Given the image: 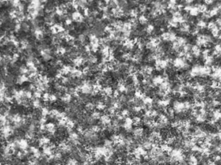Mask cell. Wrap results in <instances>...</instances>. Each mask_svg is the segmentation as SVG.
Returning a JSON list of instances; mask_svg holds the SVG:
<instances>
[{
	"label": "cell",
	"instance_id": "obj_1",
	"mask_svg": "<svg viewBox=\"0 0 221 165\" xmlns=\"http://www.w3.org/2000/svg\"><path fill=\"white\" fill-rule=\"evenodd\" d=\"M213 37L207 34H199L196 37L195 43L198 47H204L208 48L213 43Z\"/></svg>",
	"mask_w": 221,
	"mask_h": 165
},
{
	"label": "cell",
	"instance_id": "obj_2",
	"mask_svg": "<svg viewBox=\"0 0 221 165\" xmlns=\"http://www.w3.org/2000/svg\"><path fill=\"white\" fill-rule=\"evenodd\" d=\"M172 66L173 68L175 70H177V71H184V70L189 68V64L184 58L176 57V58L173 59Z\"/></svg>",
	"mask_w": 221,
	"mask_h": 165
},
{
	"label": "cell",
	"instance_id": "obj_3",
	"mask_svg": "<svg viewBox=\"0 0 221 165\" xmlns=\"http://www.w3.org/2000/svg\"><path fill=\"white\" fill-rule=\"evenodd\" d=\"M208 134V133L206 130L198 126H197L196 127H195L193 129V132L191 133L193 137L196 138L199 141L203 140V139H204L206 138Z\"/></svg>",
	"mask_w": 221,
	"mask_h": 165
},
{
	"label": "cell",
	"instance_id": "obj_4",
	"mask_svg": "<svg viewBox=\"0 0 221 165\" xmlns=\"http://www.w3.org/2000/svg\"><path fill=\"white\" fill-rule=\"evenodd\" d=\"M173 109L175 113L178 114H186V113H187L185 110L184 101L179 100L174 101L173 103Z\"/></svg>",
	"mask_w": 221,
	"mask_h": 165
},
{
	"label": "cell",
	"instance_id": "obj_5",
	"mask_svg": "<svg viewBox=\"0 0 221 165\" xmlns=\"http://www.w3.org/2000/svg\"><path fill=\"white\" fill-rule=\"evenodd\" d=\"M212 73L211 77L214 80H219L221 82V66L218 65H213L211 66Z\"/></svg>",
	"mask_w": 221,
	"mask_h": 165
},
{
	"label": "cell",
	"instance_id": "obj_6",
	"mask_svg": "<svg viewBox=\"0 0 221 165\" xmlns=\"http://www.w3.org/2000/svg\"><path fill=\"white\" fill-rule=\"evenodd\" d=\"M200 67L201 65L198 64V63H195V64L193 65L188 73V78H195L197 77H200Z\"/></svg>",
	"mask_w": 221,
	"mask_h": 165
},
{
	"label": "cell",
	"instance_id": "obj_7",
	"mask_svg": "<svg viewBox=\"0 0 221 165\" xmlns=\"http://www.w3.org/2000/svg\"><path fill=\"white\" fill-rule=\"evenodd\" d=\"M71 19L72 21H74L75 22H76V23H84L85 21V18L83 14H82L81 12L78 11H74L71 14Z\"/></svg>",
	"mask_w": 221,
	"mask_h": 165
},
{
	"label": "cell",
	"instance_id": "obj_8",
	"mask_svg": "<svg viewBox=\"0 0 221 165\" xmlns=\"http://www.w3.org/2000/svg\"><path fill=\"white\" fill-rule=\"evenodd\" d=\"M132 135L135 139H142L144 137V128L141 126H137L132 130Z\"/></svg>",
	"mask_w": 221,
	"mask_h": 165
},
{
	"label": "cell",
	"instance_id": "obj_9",
	"mask_svg": "<svg viewBox=\"0 0 221 165\" xmlns=\"http://www.w3.org/2000/svg\"><path fill=\"white\" fill-rule=\"evenodd\" d=\"M165 81L162 74L154 75L151 79V83L153 85V87H159L162 82Z\"/></svg>",
	"mask_w": 221,
	"mask_h": 165
},
{
	"label": "cell",
	"instance_id": "obj_10",
	"mask_svg": "<svg viewBox=\"0 0 221 165\" xmlns=\"http://www.w3.org/2000/svg\"><path fill=\"white\" fill-rule=\"evenodd\" d=\"M111 121H112L111 117L109 116V115H107V114H102L100 118V123L101 124L100 125L102 126H105L106 128L107 125H109V124L111 123Z\"/></svg>",
	"mask_w": 221,
	"mask_h": 165
},
{
	"label": "cell",
	"instance_id": "obj_11",
	"mask_svg": "<svg viewBox=\"0 0 221 165\" xmlns=\"http://www.w3.org/2000/svg\"><path fill=\"white\" fill-rule=\"evenodd\" d=\"M191 25L189 22H186V23H182L179 26V32L183 34H190L191 32Z\"/></svg>",
	"mask_w": 221,
	"mask_h": 165
},
{
	"label": "cell",
	"instance_id": "obj_12",
	"mask_svg": "<svg viewBox=\"0 0 221 165\" xmlns=\"http://www.w3.org/2000/svg\"><path fill=\"white\" fill-rule=\"evenodd\" d=\"M212 71L211 68L210 66L207 65H201L200 67V77H207V76L211 75Z\"/></svg>",
	"mask_w": 221,
	"mask_h": 165
},
{
	"label": "cell",
	"instance_id": "obj_13",
	"mask_svg": "<svg viewBox=\"0 0 221 165\" xmlns=\"http://www.w3.org/2000/svg\"><path fill=\"white\" fill-rule=\"evenodd\" d=\"M210 115L211 118L215 120L217 122L221 120V110L219 109H215L210 111Z\"/></svg>",
	"mask_w": 221,
	"mask_h": 165
},
{
	"label": "cell",
	"instance_id": "obj_14",
	"mask_svg": "<svg viewBox=\"0 0 221 165\" xmlns=\"http://www.w3.org/2000/svg\"><path fill=\"white\" fill-rule=\"evenodd\" d=\"M85 60H86V59H85L82 56H78L72 60V65H73L74 67H80V66L84 65Z\"/></svg>",
	"mask_w": 221,
	"mask_h": 165
},
{
	"label": "cell",
	"instance_id": "obj_15",
	"mask_svg": "<svg viewBox=\"0 0 221 165\" xmlns=\"http://www.w3.org/2000/svg\"><path fill=\"white\" fill-rule=\"evenodd\" d=\"M113 91H114V89L111 86H106L103 87V90L100 95L102 96L111 97L113 96Z\"/></svg>",
	"mask_w": 221,
	"mask_h": 165
},
{
	"label": "cell",
	"instance_id": "obj_16",
	"mask_svg": "<svg viewBox=\"0 0 221 165\" xmlns=\"http://www.w3.org/2000/svg\"><path fill=\"white\" fill-rule=\"evenodd\" d=\"M191 52L193 54V56L194 58H198L201 56L202 50H201L200 47H198V45H196V44H195V45H192Z\"/></svg>",
	"mask_w": 221,
	"mask_h": 165
},
{
	"label": "cell",
	"instance_id": "obj_17",
	"mask_svg": "<svg viewBox=\"0 0 221 165\" xmlns=\"http://www.w3.org/2000/svg\"><path fill=\"white\" fill-rule=\"evenodd\" d=\"M29 147L30 145L29 143V141H28L26 139L22 138L19 140V149H20V150H27V149L29 148Z\"/></svg>",
	"mask_w": 221,
	"mask_h": 165
},
{
	"label": "cell",
	"instance_id": "obj_18",
	"mask_svg": "<svg viewBox=\"0 0 221 165\" xmlns=\"http://www.w3.org/2000/svg\"><path fill=\"white\" fill-rule=\"evenodd\" d=\"M212 55L214 57H217V58H221V44L220 43H217L214 45L213 51H212Z\"/></svg>",
	"mask_w": 221,
	"mask_h": 165
},
{
	"label": "cell",
	"instance_id": "obj_19",
	"mask_svg": "<svg viewBox=\"0 0 221 165\" xmlns=\"http://www.w3.org/2000/svg\"><path fill=\"white\" fill-rule=\"evenodd\" d=\"M72 99V96L69 93H65L63 94L60 97V101L63 103L65 104H69L71 102Z\"/></svg>",
	"mask_w": 221,
	"mask_h": 165
},
{
	"label": "cell",
	"instance_id": "obj_20",
	"mask_svg": "<svg viewBox=\"0 0 221 165\" xmlns=\"http://www.w3.org/2000/svg\"><path fill=\"white\" fill-rule=\"evenodd\" d=\"M160 150L163 152L164 154H169L171 153V151L173 150V148L171 146H170L169 145H167L166 143H162L160 145Z\"/></svg>",
	"mask_w": 221,
	"mask_h": 165
},
{
	"label": "cell",
	"instance_id": "obj_21",
	"mask_svg": "<svg viewBox=\"0 0 221 165\" xmlns=\"http://www.w3.org/2000/svg\"><path fill=\"white\" fill-rule=\"evenodd\" d=\"M203 61L204 63V65H207V66H212L213 63L215 61V57L213 56V55H209L207 57H205V58H203Z\"/></svg>",
	"mask_w": 221,
	"mask_h": 165
},
{
	"label": "cell",
	"instance_id": "obj_22",
	"mask_svg": "<svg viewBox=\"0 0 221 165\" xmlns=\"http://www.w3.org/2000/svg\"><path fill=\"white\" fill-rule=\"evenodd\" d=\"M195 5L198 8V11H199L200 13L204 14V13H206V12L208 11V7L204 4L198 3V4H196Z\"/></svg>",
	"mask_w": 221,
	"mask_h": 165
},
{
	"label": "cell",
	"instance_id": "obj_23",
	"mask_svg": "<svg viewBox=\"0 0 221 165\" xmlns=\"http://www.w3.org/2000/svg\"><path fill=\"white\" fill-rule=\"evenodd\" d=\"M94 104H95V108L96 109V110L100 111V112H101V111L106 110L107 108L106 104L104 103L103 101H98Z\"/></svg>",
	"mask_w": 221,
	"mask_h": 165
},
{
	"label": "cell",
	"instance_id": "obj_24",
	"mask_svg": "<svg viewBox=\"0 0 221 165\" xmlns=\"http://www.w3.org/2000/svg\"><path fill=\"white\" fill-rule=\"evenodd\" d=\"M196 27L199 28L200 30H204L207 28V22L203 19H199L197 21Z\"/></svg>",
	"mask_w": 221,
	"mask_h": 165
},
{
	"label": "cell",
	"instance_id": "obj_25",
	"mask_svg": "<svg viewBox=\"0 0 221 165\" xmlns=\"http://www.w3.org/2000/svg\"><path fill=\"white\" fill-rule=\"evenodd\" d=\"M207 118H208L207 116H205V115H203V114L198 113L197 116L195 118V120L197 123L203 124L206 121Z\"/></svg>",
	"mask_w": 221,
	"mask_h": 165
},
{
	"label": "cell",
	"instance_id": "obj_26",
	"mask_svg": "<svg viewBox=\"0 0 221 165\" xmlns=\"http://www.w3.org/2000/svg\"><path fill=\"white\" fill-rule=\"evenodd\" d=\"M85 110L86 112H93V111L94 110V109H96L95 108V104L93 102H91V101H89V102H87L86 104H85Z\"/></svg>",
	"mask_w": 221,
	"mask_h": 165
},
{
	"label": "cell",
	"instance_id": "obj_27",
	"mask_svg": "<svg viewBox=\"0 0 221 165\" xmlns=\"http://www.w3.org/2000/svg\"><path fill=\"white\" fill-rule=\"evenodd\" d=\"M219 13H220V10L216 7L215 5L208 11V14H209L210 18L217 16Z\"/></svg>",
	"mask_w": 221,
	"mask_h": 165
},
{
	"label": "cell",
	"instance_id": "obj_28",
	"mask_svg": "<svg viewBox=\"0 0 221 165\" xmlns=\"http://www.w3.org/2000/svg\"><path fill=\"white\" fill-rule=\"evenodd\" d=\"M138 21L139 24L142 25H145L148 24L149 19L145 14H140L138 18Z\"/></svg>",
	"mask_w": 221,
	"mask_h": 165
},
{
	"label": "cell",
	"instance_id": "obj_29",
	"mask_svg": "<svg viewBox=\"0 0 221 165\" xmlns=\"http://www.w3.org/2000/svg\"><path fill=\"white\" fill-rule=\"evenodd\" d=\"M144 30L146 32V33L149 35V36H151V35L153 34V33L154 32V30H155V27H154V25L152 23H148L146 27L144 28Z\"/></svg>",
	"mask_w": 221,
	"mask_h": 165
},
{
	"label": "cell",
	"instance_id": "obj_30",
	"mask_svg": "<svg viewBox=\"0 0 221 165\" xmlns=\"http://www.w3.org/2000/svg\"><path fill=\"white\" fill-rule=\"evenodd\" d=\"M188 14L192 17H196L198 16V14H200L199 11H198V8L195 5H192V7L190 9V11L188 12Z\"/></svg>",
	"mask_w": 221,
	"mask_h": 165
},
{
	"label": "cell",
	"instance_id": "obj_31",
	"mask_svg": "<svg viewBox=\"0 0 221 165\" xmlns=\"http://www.w3.org/2000/svg\"><path fill=\"white\" fill-rule=\"evenodd\" d=\"M176 41L178 43V45H180V47H181V48L184 47L186 43H188L187 38H186V37H184V36L177 37V39H176Z\"/></svg>",
	"mask_w": 221,
	"mask_h": 165
},
{
	"label": "cell",
	"instance_id": "obj_32",
	"mask_svg": "<svg viewBox=\"0 0 221 165\" xmlns=\"http://www.w3.org/2000/svg\"><path fill=\"white\" fill-rule=\"evenodd\" d=\"M132 119L133 125L135 126H140L142 123V119L139 116H135Z\"/></svg>",
	"mask_w": 221,
	"mask_h": 165
},
{
	"label": "cell",
	"instance_id": "obj_33",
	"mask_svg": "<svg viewBox=\"0 0 221 165\" xmlns=\"http://www.w3.org/2000/svg\"><path fill=\"white\" fill-rule=\"evenodd\" d=\"M101 116H102V114H101V113H100V111L97 110H94V111H93L92 113H91L90 117H91V118H92L93 119L96 121V120H98V119H100Z\"/></svg>",
	"mask_w": 221,
	"mask_h": 165
},
{
	"label": "cell",
	"instance_id": "obj_34",
	"mask_svg": "<svg viewBox=\"0 0 221 165\" xmlns=\"http://www.w3.org/2000/svg\"><path fill=\"white\" fill-rule=\"evenodd\" d=\"M211 33L212 37L215 38H219V35L220 34V29L217 26L216 27H215L213 29L211 30Z\"/></svg>",
	"mask_w": 221,
	"mask_h": 165
},
{
	"label": "cell",
	"instance_id": "obj_35",
	"mask_svg": "<svg viewBox=\"0 0 221 165\" xmlns=\"http://www.w3.org/2000/svg\"><path fill=\"white\" fill-rule=\"evenodd\" d=\"M210 87L212 90H218L219 87V82L217 80H214V79H213V80L210 82Z\"/></svg>",
	"mask_w": 221,
	"mask_h": 165
},
{
	"label": "cell",
	"instance_id": "obj_36",
	"mask_svg": "<svg viewBox=\"0 0 221 165\" xmlns=\"http://www.w3.org/2000/svg\"><path fill=\"white\" fill-rule=\"evenodd\" d=\"M184 58L187 61L188 63H191L193 61V59H194V57L193 56V54H191V52H187L185 54V56L184 57Z\"/></svg>",
	"mask_w": 221,
	"mask_h": 165
},
{
	"label": "cell",
	"instance_id": "obj_37",
	"mask_svg": "<svg viewBox=\"0 0 221 165\" xmlns=\"http://www.w3.org/2000/svg\"><path fill=\"white\" fill-rule=\"evenodd\" d=\"M49 112H50V109L49 107L43 106L42 109H41V114H42V116L47 117L49 115Z\"/></svg>",
	"mask_w": 221,
	"mask_h": 165
},
{
	"label": "cell",
	"instance_id": "obj_38",
	"mask_svg": "<svg viewBox=\"0 0 221 165\" xmlns=\"http://www.w3.org/2000/svg\"><path fill=\"white\" fill-rule=\"evenodd\" d=\"M211 159L215 162L216 163H221V154H216L213 155V157Z\"/></svg>",
	"mask_w": 221,
	"mask_h": 165
},
{
	"label": "cell",
	"instance_id": "obj_39",
	"mask_svg": "<svg viewBox=\"0 0 221 165\" xmlns=\"http://www.w3.org/2000/svg\"><path fill=\"white\" fill-rule=\"evenodd\" d=\"M217 26V25L215 23V21H214L211 20V21H210L209 22H208V23H207V28L208 30H210V31L212 29H213V28L215 27H216Z\"/></svg>",
	"mask_w": 221,
	"mask_h": 165
},
{
	"label": "cell",
	"instance_id": "obj_40",
	"mask_svg": "<svg viewBox=\"0 0 221 165\" xmlns=\"http://www.w3.org/2000/svg\"><path fill=\"white\" fill-rule=\"evenodd\" d=\"M200 30L199 29V28L195 26V27L193 28L192 29H191L190 34L192 35L193 36H197L198 35L200 34Z\"/></svg>",
	"mask_w": 221,
	"mask_h": 165
},
{
	"label": "cell",
	"instance_id": "obj_41",
	"mask_svg": "<svg viewBox=\"0 0 221 165\" xmlns=\"http://www.w3.org/2000/svg\"><path fill=\"white\" fill-rule=\"evenodd\" d=\"M191 47H192V45L191 44H190L189 43H186V45L182 47V50L184 51L185 53H187V52H191Z\"/></svg>",
	"mask_w": 221,
	"mask_h": 165
},
{
	"label": "cell",
	"instance_id": "obj_42",
	"mask_svg": "<svg viewBox=\"0 0 221 165\" xmlns=\"http://www.w3.org/2000/svg\"><path fill=\"white\" fill-rule=\"evenodd\" d=\"M130 114H131L130 110H129L128 109H123V110H122V111L120 112V114L123 117H124V118H126V117H129V116H130Z\"/></svg>",
	"mask_w": 221,
	"mask_h": 165
},
{
	"label": "cell",
	"instance_id": "obj_43",
	"mask_svg": "<svg viewBox=\"0 0 221 165\" xmlns=\"http://www.w3.org/2000/svg\"><path fill=\"white\" fill-rule=\"evenodd\" d=\"M49 96H50L49 92H45L43 93L42 97V100L43 102H49Z\"/></svg>",
	"mask_w": 221,
	"mask_h": 165
},
{
	"label": "cell",
	"instance_id": "obj_44",
	"mask_svg": "<svg viewBox=\"0 0 221 165\" xmlns=\"http://www.w3.org/2000/svg\"><path fill=\"white\" fill-rule=\"evenodd\" d=\"M58 101V96H56V94H50L49 96V102L51 103H55Z\"/></svg>",
	"mask_w": 221,
	"mask_h": 165
},
{
	"label": "cell",
	"instance_id": "obj_45",
	"mask_svg": "<svg viewBox=\"0 0 221 165\" xmlns=\"http://www.w3.org/2000/svg\"><path fill=\"white\" fill-rule=\"evenodd\" d=\"M210 52H211V50L210 49L205 48L203 51H202V54H201L202 58H205V57H207L208 56L210 55Z\"/></svg>",
	"mask_w": 221,
	"mask_h": 165
},
{
	"label": "cell",
	"instance_id": "obj_46",
	"mask_svg": "<svg viewBox=\"0 0 221 165\" xmlns=\"http://www.w3.org/2000/svg\"><path fill=\"white\" fill-rule=\"evenodd\" d=\"M64 24L65 25H66L67 27L71 26V25H72V20L71 18H66L65 21H64Z\"/></svg>",
	"mask_w": 221,
	"mask_h": 165
},
{
	"label": "cell",
	"instance_id": "obj_47",
	"mask_svg": "<svg viewBox=\"0 0 221 165\" xmlns=\"http://www.w3.org/2000/svg\"><path fill=\"white\" fill-rule=\"evenodd\" d=\"M120 96V92L117 90V89H115L114 91H113V97L115 98V99H118V98Z\"/></svg>",
	"mask_w": 221,
	"mask_h": 165
},
{
	"label": "cell",
	"instance_id": "obj_48",
	"mask_svg": "<svg viewBox=\"0 0 221 165\" xmlns=\"http://www.w3.org/2000/svg\"><path fill=\"white\" fill-rule=\"evenodd\" d=\"M215 23L217 25V27H219L220 29H221V18L220 17H219L216 18L215 20Z\"/></svg>",
	"mask_w": 221,
	"mask_h": 165
},
{
	"label": "cell",
	"instance_id": "obj_49",
	"mask_svg": "<svg viewBox=\"0 0 221 165\" xmlns=\"http://www.w3.org/2000/svg\"><path fill=\"white\" fill-rule=\"evenodd\" d=\"M204 4L205 5H206L208 7V6L212 5L214 4V1H213V0H205V1H204Z\"/></svg>",
	"mask_w": 221,
	"mask_h": 165
},
{
	"label": "cell",
	"instance_id": "obj_50",
	"mask_svg": "<svg viewBox=\"0 0 221 165\" xmlns=\"http://www.w3.org/2000/svg\"><path fill=\"white\" fill-rule=\"evenodd\" d=\"M219 89H220L221 90V82H219Z\"/></svg>",
	"mask_w": 221,
	"mask_h": 165
},
{
	"label": "cell",
	"instance_id": "obj_51",
	"mask_svg": "<svg viewBox=\"0 0 221 165\" xmlns=\"http://www.w3.org/2000/svg\"><path fill=\"white\" fill-rule=\"evenodd\" d=\"M219 39L221 40V32H220V35H219Z\"/></svg>",
	"mask_w": 221,
	"mask_h": 165
}]
</instances>
